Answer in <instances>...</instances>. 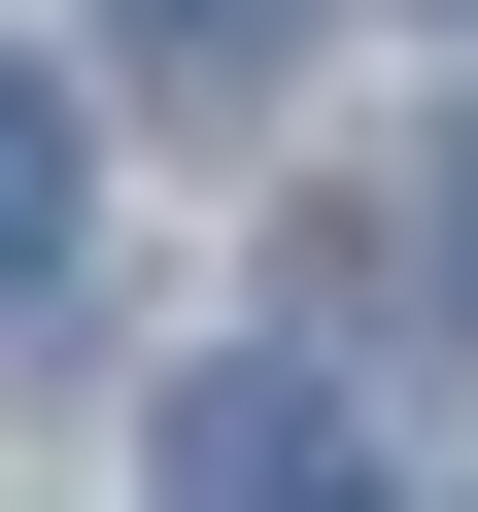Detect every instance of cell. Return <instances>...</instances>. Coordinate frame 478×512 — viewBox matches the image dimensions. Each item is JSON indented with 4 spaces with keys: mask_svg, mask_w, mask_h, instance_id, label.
Wrapping results in <instances>:
<instances>
[{
    "mask_svg": "<svg viewBox=\"0 0 478 512\" xmlns=\"http://www.w3.org/2000/svg\"><path fill=\"white\" fill-rule=\"evenodd\" d=\"M69 205H103V137H69L35 69H0V308H35V274H69Z\"/></svg>",
    "mask_w": 478,
    "mask_h": 512,
    "instance_id": "obj_2",
    "label": "cell"
},
{
    "mask_svg": "<svg viewBox=\"0 0 478 512\" xmlns=\"http://www.w3.org/2000/svg\"><path fill=\"white\" fill-rule=\"evenodd\" d=\"M103 35H137L171 103H239V69H274V35H308V0H103Z\"/></svg>",
    "mask_w": 478,
    "mask_h": 512,
    "instance_id": "obj_3",
    "label": "cell"
},
{
    "mask_svg": "<svg viewBox=\"0 0 478 512\" xmlns=\"http://www.w3.org/2000/svg\"><path fill=\"white\" fill-rule=\"evenodd\" d=\"M376 308H444V342H478V103H444V205L376 239Z\"/></svg>",
    "mask_w": 478,
    "mask_h": 512,
    "instance_id": "obj_4",
    "label": "cell"
},
{
    "mask_svg": "<svg viewBox=\"0 0 478 512\" xmlns=\"http://www.w3.org/2000/svg\"><path fill=\"white\" fill-rule=\"evenodd\" d=\"M171 512H342V410L308 376H171Z\"/></svg>",
    "mask_w": 478,
    "mask_h": 512,
    "instance_id": "obj_1",
    "label": "cell"
}]
</instances>
